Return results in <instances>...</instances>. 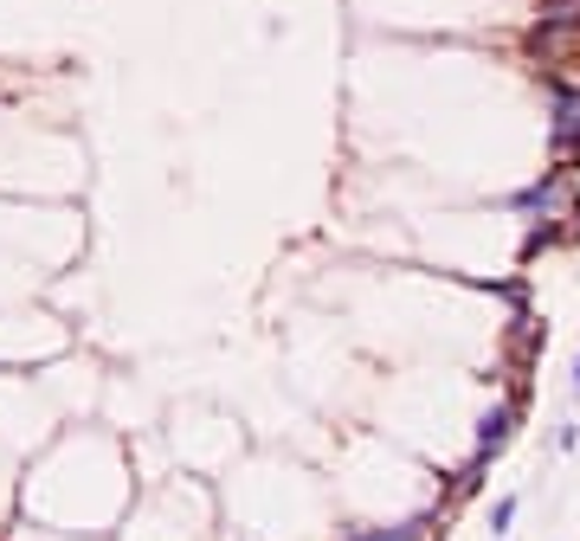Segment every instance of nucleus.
Returning <instances> with one entry per match:
<instances>
[{"mask_svg":"<svg viewBox=\"0 0 580 541\" xmlns=\"http://www.w3.org/2000/svg\"><path fill=\"white\" fill-rule=\"evenodd\" d=\"M548 161L580 174V91H548Z\"/></svg>","mask_w":580,"mask_h":541,"instance_id":"nucleus-2","label":"nucleus"},{"mask_svg":"<svg viewBox=\"0 0 580 541\" xmlns=\"http://www.w3.org/2000/svg\"><path fill=\"white\" fill-rule=\"evenodd\" d=\"M574 400H580V361H574Z\"/></svg>","mask_w":580,"mask_h":541,"instance_id":"nucleus-8","label":"nucleus"},{"mask_svg":"<svg viewBox=\"0 0 580 541\" xmlns=\"http://www.w3.org/2000/svg\"><path fill=\"white\" fill-rule=\"evenodd\" d=\"M536 26H580V0H536Z\"/></svg>","mask_w":580,"mask_h":541,"instance_id":"nucleus-6","label":"nucleus"},{"mask_svg":"<svg viewBox=\"0 0 580 541\" xmlns=\"http://www.w3.org/2000/svg\"><path fill=\"white\" fill-rule=\"evenodd\" d=\"M555 452H561V458H574V452H580V420L555 425Z\"/></svg>","mask_w":580,"mask_h":541,"instance_id":"nucleus-7","label":"nucleus"},{"mask_svg":"<svg viewBox=\"0 0 580 541\" xmlns=\"http://www.w3.org/2000/svg\"><path fill=\"white\" fill-rule=\"evenodd\" d=\"M523 420H529V400H516V393H503L497 406L477 420V432H471V452L484 464H497L509 445H516V432H523Z\"/></svg>","mask_w":580,"mask_h":541,"instance_id":"nucleus-3","label":"nucleus"},{"mask_svg":"<svg viewBox=\"0 0 580 541\" xmlns=\"http://www.w3.org/2000/svg\"><path fill=\"white\" fill-rule=\"evenodd\" d=\"M445 522H452V502H425L400 522H342L336 541H445Z\"/></svg>","mask_w":580,"mask_h":541,"instance_id":"nucleus-1","label":"nucleus"},{"mask_svg":"<svg viewBox=\"0 0 580 541\" xmlns=\"http://www.w3.org/2000/svg\"><path fill=\"white\" fill-rule=\"evenodd\" d=\"M484 484H491V464L477 458V452H471V458L464 464H452V470H445V484H439V497L452 502V509H458V502H471V497H484Z\"/></svg>","mask_w":580,"mask_h":541,"instance_id":"nucleus-4","label":"nucleus"},{"mask_svg":"<svg viewBox=\"0 0 580 541\" xmlns=\"http://www.w3.org/2000/svg\"><path fill=\"white\" fill-rule=\"evenodd\" d=\"M516 516H523V497H516V490H503V497L491 502V535H497V541H509Z\"/></svg>","mask_w":580,"mask_h":541,"instance_id":"nucleus-5","label":"nucleus"}]
</instances>
